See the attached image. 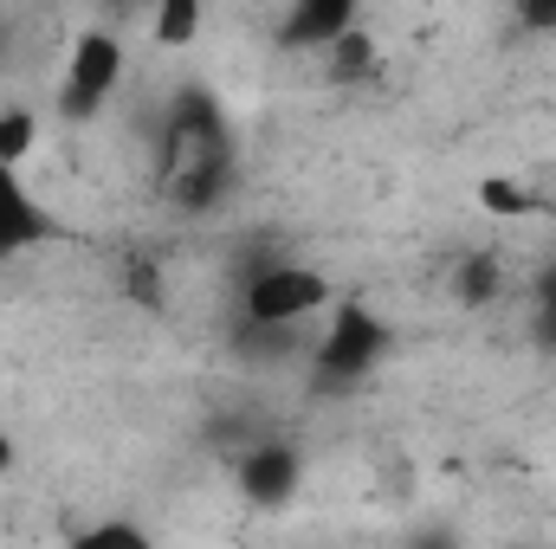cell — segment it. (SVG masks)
Segmentation results:
<instances>
[{
  "label": "cell",
  "instance_id": "cell-1",
  "mask_svg": "<svg viewBox=\"0 0 556 549\" xmlns=\"http://www.w3.org/2000/svg\"><path fill=\"white\" fill-rule=\"evenodd\" d=\"M330 323H324V336H317V382L324 388H356V382H369L376 369H382V356H389V323L363 304V297H337L330 310H324Z\"/></svg>",
  "mask_w": 556,
  "mask_h": 549
},
{
  "label": "cell",
  "instance_id": "cell-2",
  "mask_svg": "<svg viewBox=\"0 0 556 549\" xmlns=\"http://www.w3.org/2000/svg\"><path fill=\"white\" fill-rule=\"evenodd\" d=\"M337 304L330 278L317 266H291V259H273L247 278V323L253 330H291L304 317H324Z\"/></svg>",
  "mask_w": 556,
  "mask_h": 549
},
{
  "label": "cell",
  "instance_id": "cell-3",
  "mask_svg": "<svg viewBox=\"0 0 556 549\" xmlns=\"http://www.w3.org/2000/svg\"><path fill=\"white\" fill-rule=\"evenodd\" d=\"M117 85H124V39L117 33H78L72 39V52H65V78H59V111L72 117V124H85V117H98L111 98H117Z\"/></svg>",
  "mask_w": 556,
  "mask_h": 549
},
{
  "label": "cell",
  "instance_id": "cell-4",
  "mask_svg": "<svg viewBox=\"0 0 556 549\" xmlns=\"http://www.w3.org/2000/svg\"><path fill=\"white\" fill-rule=\"evenodd\" d=\"M65 227L39 207V194L20 181V168H7L0 162V259H13V253H33V246H52Z\"/></svg>",
  "mask_w": 556,
  "mask_h": 549
},
{
  "label": "cell",
  "instance_id": "cell-5",
  "mask_svg": "<svg viewBox=\"0 0 556 549\" xmlns=\"http://www.w3.org/2000/svg\"><path fill=\"white\" fill-rule=\"evenodd\" d=\"M233 478H240V491L260 505V511H278V505H291V491L304 485V459H298V446H253L240 465H233Z\"/></svg>",
  "mask_w": 556,
  "mask_h": 549
},
{
  "label": "cell",
  "instance_id": "cell-6",
  "mask_svg": "<svg viewBox=\"0 0 556 549\" xmlns=\"http://www.w3.org/2000/svg\"><path fill=\"white\" fill-rule=\"evenodd\" d=\"M363 26V13H356V0H298L285 20H278V46H291V52H330L343 33H356Z\"/></svg>",
  "mask_w": 556,
  "mask_h": 549
},
{
  "label": "cell",
  "instance_id": "cell-7",
  "mask_svg": "<svg viewBox=\"0 0 556 549\" xmlns=\"http://www.w3.org/2000/svg\"><path fill=\"white\" fill-rule=\"evenodd\" d=\"M201 26H207L201 0H162V7L149 13V39H155L162 52H181V46H194V39H201Z\"/></svg>",
  "mask_w": 556,
  "mask_h": 549
},
{
  "label": "cell",
  "instance_id": "cell-8",
  "mask_svg": "<svg viewBox=\"0 0 556 549\" xmlns=\"http://www.w3.org/2000/svg\"><path fill=\"white\" fill-rule=\"evenodd\" d=\"M324 65H330V78H343V85H350V78H369V72L382 65V52H376V39L356 26V33H343V39L324 52Z\"/></svg>",
  "mask_w": 556,
  "mask_h": 549
},
{
  "label": "cell",
  "instance_id": "cell-9",
  "mask_svg": "<svg viewBox=\"0 0 556 549\" xmlns=\"http://www.w3.org/2000/svg\"><path fill=\"white\" fill-rule=\"evenodd\" d=\"M33 149H39V111H33V104H7V111H0V162L20 168Z\"/></svg>",
  "mask_w": 556,
  "mask_h": 549
},
{
  "label": "cell",
  "instance_id": "cell-10",
  "mask_svg": "<svg viewBox=\"0 0 556 549\" xmlns=\"http://www.w3.org/2000/svg\"><path fill=\"white\" fill-rule=\"evenodd\" d=\"M498 284H505V272H498V259H492V253H472V259H459V266H453V297H459V304H492V297H498Z\"/></svg>",
  "mask_w": 556,
  "mask_h": 549
},
{
  "label": "cell",
  "instance_id": "cell-11",
  "mask_svg": "<svg viewBox=\"0 0 556 549\" xmlns=\"http://www.w3.org/2000/svg\"><path fill=\"white\" fill-rule=\"evenodd\" d=\"M72 549H155V537L130 518H98V524H85L72 537Z\"/></svg>",
  "mask_w": 556,
  "mask_h": 549
},
{
  "label": "cell",
  "instance_id": "cell-12",
  "mask_svg": "<svg viewBox=\"0 0 556 549\" xmlns=\"http://www.w3.org/2000/svg\"><path fill=\"white\" fill-rule=\"evenodd\" d=\"M479 201H492V214H525V207H518V194H511L505 181H485V188H479Z\"/></svg>",
  "mask_w": 556,
  "mask_h": 549
},
{
  "label": "cell",
  "instance_id": "cell-13",
  "mask_svg": "<svg viewBox=\"0 0 556 549\" xmlns=\"http://www.w3.org/2000/svg\"><path fill=\"white\" fill-rule=\"evenodd\" d=\"M13 465H20V439H13V433H7V426H0V478H7V472H13Z\"/></svg>",
  "mask_w": 556,
  "mask_h": 549
},
{
  "label": "cell",
  "instance_id": "cell-14",
  "mask_svg": "<svg viewBox=\"0 0 556 549\" xmlns=\"http://www.w3.org/2000/svg\"><path fill=\"white\" fill-rule=\"evenodd\" d=\"M551 343H556V317H551Z\"/></svg>",
  "mask_w": 556,
  "mask_h": 549
}]
</instances>
